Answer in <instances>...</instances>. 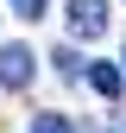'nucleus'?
<instances>
[{"label": "nucleus", "instance_id": "obj_1", "mask_svg": "<svg viewBox=\"0 0 126 133\" xmlns=\"http://www.w3.org/2000/svg\"><path fill=\"white\" fill-rule=\"evenodd\" d=\"M32 70H38V63H32L25 44H0V89H25Z\"/></svg>", "mask_w": 126, "mask_h": 133}, {"label": "nucleus", "instance_id": "obj_2", "mask_svg": "<svg viewBox=\"0 0 126 133\" xmlns=\"http://www.w3.org/2000/svg\"><path fill=\"white\" fill-rule=\"evenodd\" d=\"M69 32L76 38H101L107 32V0H69Z\"/></svg>", "mask_w": 126, "mask_h": 133}, {"label": "nucleus", "instance_id": "obj_3", "mask_svg": "<svg viewBox=\"0 0 126 133\" xmlns=\"http://www.w3.org/2000/svg\"><path fill=\"white\" fill-rule=\"evenodd\" d=\"M88 89L101 95V102H114V95H120V70H114V63H88Z\"/></svg>", "mask_w": 126, "mask_h": 133}, {"label": "nucleus", "instance_id": "obj_4", "mask_svg": "<svg viewBox=\"0 0 126 133\" xmlns=\"http://www.w3.org/2000/svg\"><path fill=\"white\" fill-rule=\"evenodd\" d=\"M32 133H69V121H63V114H38V121H32Z\"/></svg>", "mask_w": 126, "mask_h": 133}, {"label": "nucleus", "instance_id": "obj_5", "mask_svg": "<svg viewBox=\"0 0 126 133\" xmlns=\"http://www.w3.org/2000/svg\"><path fill=\"white\" fill-rule=\"evenodd\" d=\"M13 13H19V19H44V0H6Z\"/></svg>", "mask_w": 126, "mask_h": 133}]
</instances>
